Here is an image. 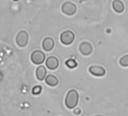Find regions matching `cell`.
Wrapping results in <instances>:
<instances>
[{"label": "cell", "mask_w": 128, "mask_h": 116, "mask_svg": "<svg viewBox=\"0 0 128 116\" xmlns=\"http://www.w3.org/2000/svg\"><path fill=\"white\" fill-rule=\"evenodd\" d=\"M78 99H79V96L77 90L73 89L70 90L67 93L65 99V104L66 107L71 109L74 108L76 106H77L78 103Z\"/></svg>", "instance_id": "cell-1"}, {"label": "cell", "mask_w": 128, "mask_h": 116, "mask_svg": "<svg viewBox=\"0 0 128 116\" xmlns=\"http://www.w3.org/2000/svg\"><path fill=\"white\" fill-rule=\"evenodd\" d=\"M15 41H16V44L20 48L26 47L29 42V34H28V32L25 30L20 31L16 36Z\"/></svg>", "instance_id": "cell-2"}, {"label": "cell", "mask_w": 128, "mask_h": 116, "mask_svg": "<svg viewBox=\"0 0 128 116\" xmlns=\"http://www.w3.org/2000/svg\"><path fill=\"white\" fill-rule=\"evenodd\" d=\"M61 10L63 14H65L67 16H72L77 12V6L75 3L72 2H66L62 6Z\"/></svg>", "instance_id": "cell-3"}, {"label": "cell", "mask_w": 128, "mask_h": 116, "mask_svg": "<svg viewBox=\"0 0 128 116\" xmlns=\"http://www.w3.org/2000/svg\"><path fill=\"white\" fill-rule=\"evenodd\" d=\"M75 40V34L71 30H66L60 35V42L65 45H70Z\"/></svg>", "instance_id": "cell-4"}, {"label": "cell", "mask_w": 128, "mask_h": 116, "mask_svg": "<svg viewBox=\"0 0 128 116\" xmlns=\"http://www.w3.org/2000/svg\"><path fill=\"white\" fill-rule=\"evenodd\" d=\"M30 58L32 64L36 65H40L42 64L45 60V54L40 50H36L31 54Z\"/></svg>", "instance_id": "cell-5"}, {"label": "cell", "mask_w": 128, "mask_h": 116, "mask_svg": "<svg viewBox=\"0 0 128 116\" xmlns=\"http://www.w3.org/2000/svg\"><path fill=\"white\" fill-rule=\"evenodd\" d=\"M79 50L84 56L90 55L93 51V46L88 42H83L79 45Z\"/></svg>", "instance_id": "cell-6"}, {"label": "cell", "mask_w": 128, "mask_h": 116, "mask_svg": "<svg viewBox=\"0 0 128 116\" xmlns=\"http://www.w3.org/2000/svg\"><path fill=\"white\" fill-rule=\"evenodd\" d=\"M45 64L47 68L49 69L50 70H55L56 69H57L59 66V60L56 57L51 56L47 58Z\"/></svg>", "instance_id": "cell-7"}, {"label": "cell", "mask_w": 128, "mask_h": 116, "mask_svg": "<svg viewBox=\"0 0 128 116\" xmlns=\"http://www.w3.org/2000/svg\"><path fill=\"white\" fill-rule=\"evenodd\" d=\"M89 72L91 75L97 77H101L105 76L106 70L100 66H91L89 68Z\"/></svg>", "instance_id": "cell-8"}, {"label": "cell", "mask_w": 128, "mask_h": 116, "mask_svg": "<svg viewBox=\"0 0 128 116\" xmlns=\"http://www.w3.org/2000/svg\"><path fill=\"white\" fill-rule=\"evenodd\" d=\"M54 44H55L54 40L52 38L46 37L42 42V48L45 51L49 52V51H51L54 49Z\"/></svg>", "instance_id": "cell-9"}, {"label": "cell", "mask_w": 128, "mask_h": 116, "mask_svg": "<svg viewBox=\"0 0 128 116\" xmlns=\"http://www.w3.org/2000/svg\"><path fill=\"white\" fill-rule=\"evenodd\" d=\"M46 74H47V70L44 66H39L36 71V76L38 80L39 81H43L46 78Z\"/></svg>", "instance_id": "cell-10"}, {"label": "cell", "mask_w": 128, "mask_h": 116, "mask_svg": "<svg viewBox=\"0 0 128 116\" xmlns=\"http://www.w3.org/2000/svg\"><path fill=\"white\" fill-rule=\"evenodd\" d=\"M112 8L117 13H122L124 10V5L120 0H114L112 2Z\"/></svg>", "instance_id": "cell-11"}, {"label": "cell", "mask_w": 128, "mask_h": 116, "mask_svg": "<svg viewBox=\"0 0 128 116\" xmlns=\"http://www.w3.org/2000/svg\"><path fill=\"white\" fill-rule=\"evenodd\" d=\"M45 82L48 85H49L50 87H55L58 84L59 81H58V78L56 76H55L54 75H48L45 78Z\"/></svg>", "instance_id": "cell-12"}, {"label": "cell", "mask_w": 128, "mask_h": 116, "mask_svg": "<svg viewBox=\"0 0 128 116\" xmlns=\"http://www.w3.org/2000/svg\"><path fill=\"white\" fill-rule=\"evenodd\" d=\"M119 64L122 66H128V54H126L120 58L119 60Z\"/></svg>", "instance_id": "cell-13"}, {"label": "cell", "mask_w": 128, "mask_h": 116, "mask_svg": "<svg viewBox=\"0 0 128 116\" xmlns=\"http://www.w3.org/2000/svg\"><path fill=\"white\" fill-rule=\"evenodd\" d=\"M66 65L69 68H70V69H74V68H76V67L78 66L77 63H76V60H73V59H70V60H68L66 62Z\"/></svg>", "instance_id": "cell-14"}, {"label": "cell", "mask_w": 128, "mask_h": 116, "mask_svg": "<svg viewBox=\"0 0 128 116\" xmlns=\"http://www.w3.org/2000/svg\"><path fill=\"white\" fill-rule=\"evenodd\" d=\"M42 88L39 85H37V86H35L33 88H32V94L34 95H38L41 92H42Z\"/></svg>", "instance_id": "cell-15"}, {"label": "cell", "mask_w": 128, "mask_h": 116, "mask_svg": "<svg viewBox=\"0 0 128 116\" xmlns=\"http://www.w3.org/2000/svg\"><path fill=\"white\" fill-rule=\"evenodd\" d=\"M13 1H14V2H18V1H20V0H13Z\"/></svg>", "instance_id": "cell-16"}]
</instances>
